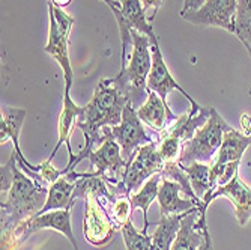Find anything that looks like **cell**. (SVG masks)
Here are the masks:
<instances>
[{"mask_svg":"<svg viewBox=\"0 0 251 250\" xmlns=\"http://www.w3.org/2000/svg\"><path fill=\"white\" fill-rule=\"evenodd\" d=\"M0 192H2V237H9L17 226L36 216L49 196V189L23 172L14 151L9 160L0 167Z\"/></svg>","mask_w":251,"mask_h":250,"instance_id":"obj_1","label":"cell"},{"mask_svg":"<svg viewBox=\"0 0 251 250\" xmlns=\"http://www.w3.org/2000/svg\"><path fill=\"white\" fill-rule=\"evenodd\" d=\"M128 103V97L115 77L100 80L92 100L84 106V113L77 122V127L84 136V146L75 157V166L89 157L97 143L102 142L100 131H102L104 127H115L121 124L124 109Z\"/></svg>","mask_w":251,"mask_h":250,"instance_id":"obj_2","label":"cell"},{"mask_svg":"<svg viewBox=\"0 0 251 250\" xmlns=\"http://www.w3.org/2000/svg\"><path fill=\"white\" fill-rule=\"evenodd\" d=\"M105 187V181L101 176H97L94 172H90L77 181V187L74 192L75 199H86L83 232L86 241L97 247L107 244L115 235V231L118 229L101 197V193Z\"/></svg>","mask_w":251,"mask_h":250,"instance_id":"obj_3","label":"cell"},{"mask_svg":"<svg viewBox=\"0 0 251 250\" xmlns=\"http://www.w3.org/2000/svg\"><path fill=\"white\" fill-rule=\"evenodd\" d=\"M131 53L125 68L115 77L121 89L128 97L129 103L139 109L148 100V76L152 66V50L151 39L142 33L131 32Z\"/></svg>","mask_w":251,"mask_h":250,"instance_id":"obj_4","label":"cell"},{"mask_svg":"<svg viewBox=\"0 0 251 250\" xmlns=\"http://www.w3.org/2000/svg\"><path fill=\"white\" fill-rule=\"evenodd\" d=\"M233 128L227 124L220 113L211 107V118L200 127L190 140L182 143V151L177 163L180 166H190L193 163H209L218 152L226 131Z\"/></svg>","mask_w":251,"mask_h":250,"instance_id":"obj_5","label":"cell"},{"mask_svg":"<svg viewBox=\"0 0 251 250\" xmlns=\"http://www.w3.org/2000/svg\"><path fill=\"white\" fill-rule=\"evenodd\" d=\"M105 5L111 9L115 14L119 33H121V41H122V55H121V70L126 66L129 53L128 50L131 49V32L137 30L145 33L151 42H159L158 36L152 28V21L148 20V12L143 8L142 0H102Z\"/></svg>","mask_w":251,"mask_h":250,"instance_id":"obj_6","label":"cell"},{"mask_svg":"<svg viewBox=\"0 0 251 250\" xmlns=\"http://www.w3.org/2000/svg\"><path fill=\"white\" fill-rule=\"evenodd\" d=\"M74 25V17H71L65 9L56 8L51 2H49V41L44 50L59 62L63 71L65 90L68 92H71L74 82V71L70 60V35Z\"/></svg>","mask_w":251,"mask_h":250,"instance_id":"obj_7","label":"cell"},{"mask_svg":"<svg viewBox=\"0 0 251 250\" xmlns=\"http://www.w3.org/2000/svg\"><path fill=\"white\" fill-rule=\"evenodd\" d=\"M102 136H111L119 143L122 157L126 165L132 162L139 148L151 142L159 140L158 138H153L145 130L142 119L137 115V110L131 103H128L124 109L121 124L115 127H104Z\"/></svg>","mask_w":251,"mask_h":250,"instance_id":"obj_8","label":"cell"},{"mask_svg":"<svg viewBox=\"0 0 251 250\" xmlns=\"http://www.w3.org/2000/svg\"><path fill=\"white\" fill-rule=\"evenodd\" d=\"M87 160L94 167V173L101 176L105 183L118 186L125 179L128 165L122 157L119 143L111 136H102L100 148L90 152Z\"/></svg>","mask_w":251,"mask_h":250,"instance_id":"obj_9","label":"cell"},{"mask_svg":"<svg viewBox=\"0 0 251 250\" xmlns=\"http://www.w3.org/2000/svg\"><path fill=\"white\" fill-rule=\"evenodd\" d=\"M250 145H251L250 136H245L235 128H230L229 131H226L223 143L218 149V157L214 162V165L211 166V187H209V192L206 193V196L203 197L204 207H209L212 203L211 196L218 189V179L223 175L226 166H229L232 163H241L242 155L248 149Z\"/></svg>","mask_w":251,"mask_h":250,"instance_id":"obj_10","label":"cell"},{"mask_svg":"<svg viewBox=\"0 0 251 250\" xmlns=\"http://www.w3.org/2000/svg\"><path fill=\"white\" fill-rule=\"evenodd\" d=\"M236 2L238 0H204L199 9L179 14L191 25L220 28L235 35Z\"/></svg>","mask_w":251,"mask_h":250,"instance_id":"obj_11","label":"cell"},{"mask_svg":"<svg viewBox=\"0 0 251 250\" xmlns=\"http://www.w3.org/2000/svg\"><path fill=\"white\" fill-rule=\"evenodd\" d=\"M164 162L158 151V140L151 142L139 148L132 162L126 167L125 173V189L128 194L140 190L146 181L155 173H161L164 169Z\"/></svg>","mask_w":251,"mask_h":250,"instance_id":"obj_12","label":"cell"},{"mask_svg":"<svg viewBox=\"0 0 251 250\" xmlns=\"http://www.w3.org/2000/svg\"><path fill=\"white\" fill-rule=\"evenodd\" d=\"M151 50H152V66H151V73L148 76V89L158 94L159 98L163 100V103L167 107H169L167 95L172 92V90H177L180 95H184L190 101L191 107H199L200 104L175 80V77L169 71L167 63H166L163 52H161V47H159V42H153L151 45Z\"/></svg>","mask_w":251,"mask_h":250,"instance_id":"obj_13","label":"cell"},{"mask_svg":"<svg viewBox=\"0 0 251 250\" xmlns=\"http://www.w3.org/2000/svg\"><path fill=\"white\" fill-rule=\"evenodd\" d=\"M84 113V106H77L70 92L65 90V95H63V106H62V111H60V116H59V125H57V131H59V140L54 146V149L51 151V154L49 155L47 160H53L54 155L57 154V151L60 149L62 145L66 146L68 154H70V163L68 166L63 169V173H68L70 170H73L75 167V157L73 149H71V134L74 131V128L77 127L78 119L81 118V115Z\"/></svg>","mask_w":251,"mask_h":250,"instance_id":"obj_14","label":"cell"},{"mask_svg":"<svg viewBox=\"0 0 251 250\" xmlns=\"http://www.w3.org/2000/svg\"><path fill=\"white\" fill-rule=\"evenodd\" d=\"M208 231L206 210L196 208L182 219L179 232L170 250H200Z\"/></svg>","mask_w":251,"mask_h":250,"instance_id":"obj_15","label":"cell"},{"mask_svg":"<svg viewBox=\"0 0 251 250\" xmlns=\"http://www.w3.org/2000/svg\"><path fill=\"white\" fill-rule=\"evenodd\" d=\"M182 192V187L179 183L169 178L163 176L161 186H159L158 192V203H159V211L161 216H172V214H187L196 208L200 210H208L204 207L203 200H194L190 197H180L179 193Z\"/></svg>","mask_w":251,"mask_h":250,"instance_id":"obj_16","label":"cell"},{"mask_svg":"<svg viewBox=\"0 0 251 250\" xmlns=\"http://www.w3.org/2000/svg\"><path fill=\"white\" fill-rule=\"evenodd\" d=\"M84 175H86L84 172H75V169H73L68 173H63L62 176H59L53 184H50L45 205L42 207V210L38 214L74 207V203H75L74 192L77 187V181L80 178H83Z\"/></svg>","mask_w":251,"mask_h":250,"instance_id":"obj_17","label":"cell"},{"mask_svg":"<svg viewBox=\"0 0 251 250\" xmlns=\"http://www.w3.org/2000/svg\"><path fill=\"white\" fill-rule=\"evenodd\" d=\"M220 196L227 197L233 203L238 223L241 226H245L251 219V189L239 178V173H236L226 186L218 187L211 196V202H214Z\"/></svg>","mask_w":251,"mask_h":250,"instance_id":"obj_18","label":"cell"},{"mask_svg":"<svg viewBox=\"0 0 251 250\" xmlns=\"http://www.w3.org/2000/svg\"><path fill=\"white\" fill-rule=\"evenodd\" d=\"M137 115L142 119V122L148 124L152 130L158 131L159 136L166 133L167 127L175 122L179 116H176L170 107H167L163 100L153 90L148 89V100L143 106L137 109Z\"/></svg>","mask_w":251,"mask_h":250,"instance_id":"obj_19","label":"cell"},{"mask_svg":"<svg viewBox=\"0 0 251 250\" xmlns=\"http://www.w3.org/2000/svg\"><path fill=\"white\" fill-rule=\"evenodd\" d=\"M26 116H27V111L25 109H17V107L2 104V119H0V143L5 145L8 140H12L14 151L17 152V160L23 162V163H27V160L21 152L20 133H21L23 122H25Z\"/></svg>","mask_w":251,"mask_h":250,"instance_id":"obj_20","label":"cell"},{"mask_svg":"<svg viewBox=\"0 0 251 250\" xmlns=\"http://www.w3.org/2000/svg\"><path fill=\"white\" fill-rule=\"evenodd\" d=\"M161 181H163V175L161 173H155L153 176H151L146 181L140 190L131 193V196H129L132 210L140 208L142 213H143V219H145L143 229H142L143 232H148V228L152 224L148 220V211H149L151 205L153 203V200L158 199V192H159V186H161Z\"/></svg>","mask_w":251,"mask_h":250,"instance_id":"obj_21","label":"cell"},{"mask_svg":"<svg viewBox=\"0 0 251 250\" xmlns=\"http://www.w3.org/2000/svg\"><path fill=\"white\" fill-rule=\"evenodd\" d=\"M184 217L185 214L161 216V219L156 223V231L152 234V250H170L172 249Z\"/></svg>","mask_w":251,"mask_h":250,"instance_id":"obj_22","label":"cell"},{"mask_svg":"<svg viewBox=\"0 0 251 250\" xmlns=\"http://www.w3.org/2000/svg\"><path fill=\"white\" fill-rule=\"evenodd\" d=\"M180 166V165H179ZM188 176L190 184L199 199L203 200L211 187V166L206 163H193L190 166H180Z\"/></svg>","mask_w":251,"mask_h":250,"instance_id":"obj_23","label":"cell"},{"mask_svg":"<svg viewBox=\"0 0 251 250\" xmlns=\"http://www.w3.org/2000/svg\"><path fill=\"white\" fill-rule=\"evenodd\" d=\"M235 35L245 45V49H251V0L236 2Z\"/></svg>","mask_w":251,"mask_h":250,"instance_id":"obj_24","label":"cell"},{"mask_svg":"<svg viewBox=\"0 0 251 250\" xmlns=\"http://www.w3.org/2000/svg\"><path fill=\"white\" fill-rule=\"evenodd\" d=\"M126 250H152V235H148L143 231H137L131 219L121 229Z\"/></svg>","mask_w":251,"mask_h":250,"instance_id":"obj_25","label":"cell"},{"mask_svg":"<svg viewBox=\"0 0 251 250\" xmlns=\"http://www.w3.org/2000/svg\"><path fill=\"white\" fill-rule=\"evenodd\" d=\"M142 3H143V8L146 12L152 11V20H153L156 15V11L163 5V0H142Z\"/></svg>","mask_w":251,"mask_h":250,"instance_id":"obj_26","label":"cell"},{"mask_svg":"<svg viewBox=\"0 0 251 250\" xmlns=\"http://www.w3.org/2000/svg\"><path fill=\"white\" fill-rule=\"evenodd\" d=\"M203 3H204V0H184V6H182L180 12H188V11L199 9Z\"/></svg>","mask_w":251,"mask_h":250,"instance_id":"obj_27","label":"cell"},{"mask_svg":"<svg viewBox=\"0 0 251 250\" xmlns=\"http://www.w3.org/2000/svg\"><path fill=\"white\" fill-rule=\"evenodd\" d=\"M200 250H215L214 249V244H212V238H211V234H209V229L204 234V241L203 244L200 246Z\"/></svg>","mask_w":251,"mask_h":250,"instance_id":"obj_28","label":"cell"},{"mask_svg":"<svg viewBox=\"0 0 251 250\" xmlns=\"http://www.w3.org/2000/svg\"><path fill=\"white\" fill-rule=\"evenodd\" d=\"M49 2H51L56 8H60V9H65L68 5H71L73 0H49Z\"/></svg>","mask_w":251,"mask_h":250,"instance_id":"obj_29","label":"cell"},{"mask_svg":"<svg viewBox=\"0 0 251 250\" xmlns=\"http://www.w3.org/2000/svg\"><path fill=\"white\" fill-rule=\"evenodd\" d=\"M247 52H248V55H250V57H251V49H247Z\"/></svg>","mask_w":251,"mask_h":250,"instance_id":"obj_30","label":"cell"}]
</instances>
